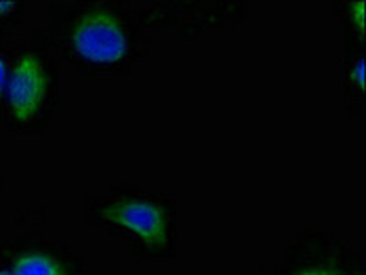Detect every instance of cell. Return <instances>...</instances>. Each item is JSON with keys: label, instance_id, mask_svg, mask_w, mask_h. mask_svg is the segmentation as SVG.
<instances>
[{"label": "cell", "instance_id": "6da1fadb", "mask_svg": "<svg viewBox=\"0 0 366 275\" xmlns=\"http://www.w3.org/2000/svg\"><path fill=\"white\" fill-rule=\"evenodd\" d=\"M48 46L81 76L127 78L149 59L151 33L124 0H56L48 8Z\"/></svg>", "mask_w": 366, "mask_h": 275}, {"label": "cell", "instance_id": "52a82bcc", "mask_svg": "<svg viewBox=\"0 0 366 275\" xmlns=\"http://www.w3.org/2000/svg\"><path fill=\"white\" fill-rule=\"evenodd\" d=\"M332 15L345 35V44L366 46V0H333Z\"/></svg>", "mask_w": 366, "mask_h": 275}, {"label": "cell", "instance_id": "ba28073f", "mask_svg": "<svg viewBox=\"0 0 366 275\" xmlns=\"http://www.w3.org/2000/svg\"><path fill=\"white\" fill-rule=\"evenodd\" d=\"M28 15L26 2L21 0H0V37H9L24 24Z\"/></svg>", "mask_w": 366, "mask_h": 275}, {"label": "cell", "instance_id": "7a4b0ae2", "mask_svg": "<svg viewBox=\"0 0 366 275\" xmlns=\"http://www.w3.org/2000/svg\"><path fill=\"white\" fill-rule=\"evenodd\" d=\"M177 198L133 182L107 185L83 200L89 228L105 233L134 259L147 264L169 262L177 255Z\"/></svg>", "mask_w": 366, "mask_h": 275}, {"label": "cell", "instance_id": "9c48e42d", "mask_svg": "<svg viewBox=\"0 0 366 275\" xmlns=\"http://www.w3.org/2000/svg\"><path fill=\"white\" fill-rule=\"evenodd\" d=\"M9 44L8 37H0V95L4 88L6 72H8V61H9Z\"/></svg>", "mask_w": 366, "mask_h": 275}, {"label": "cell", "instance_id": "5b68a950", "mask_svg": "<svg viewBox=\"0 0 366 275\" xmlns=\"http://www.w3.org/2000/svg\"><path fill=\"white\" fill-rule=\"evenodd\" d=\"M272 275H366V261L345 237L302 229L284 248Z\"/></svg>", "mask_w": 366, "mask_h": 275}, {"label": "cell", "instance_id": "30bf717a", "mask_svg": "<svg viewBox=\"0 0 366 275\" xmlns=\"http://www.w3.org/2000/svg\"><path fill=\"white\" fill-rule=\"evenodd\" d=\"M2 187H4V172H2V167H0V193H2Z\"/></svg>", "mask_w": 366, "mask_h": 275}, {"label": "cell", "instance_id": "3957f363", "mask_svg": "<svg viewBox=\"0 0 366 275\" xmlns=\"http://www.w3.org/2000/svg\"><path fill=\"white\" fill-rule=\"evenodd\" d=\"M61 99V73L43 30L9 44L8 72L0 95V123L9 134L48 133Z\"/></svg>", "mask_w": 366, "mask_h": 275}, {"label": "cell", "instance_id": "277c9868", "mask_svg": "<svg viewBox=\"0 0 366 275\" xmlns=\"http://www.w3.org/2000/svg\"><path fill=\"white\" fill-rule=\"evenodd\" d=\"M133 8L144 30H173L177 39L190 44L239 26L249 15V4L239 0H149Z\"/></svg>", "mask_w": 366, "mask_h": 275}, {"label": "cell", "instance_id": "8992f818", "mask_svg": "<svg viewBox=\"0 0 366 275\" xmlns=\"http://www.w3.org/2000/svg\"><path fill=\"white\" fill-rule=\"evenodd\" d=\"M365 56L366 46L345 44V53L340 59L339 81L342 107H345L346 116L352 120H362L366 112Z\"/></svg>", "mask_w": 366, "mask_h": 275}]
</instances>
